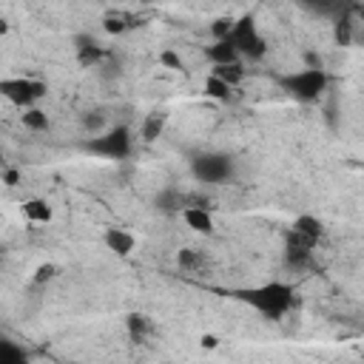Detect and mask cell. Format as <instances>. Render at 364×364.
I'll use <instances>...</instances> for the list:
<instances>
[{
    "mask_svg": "<svg viewBox=\"0 0 364 364\" xmlns=\"http://www.w3.org/2000/svg\"><path fill=\"white\" fill-rule=\"evenodd\" d=\"M233 296L239 301L250 304L264 318H282L296 304L293 287L284 284V282H264V284H256V287H242V290H233Z\"/></svg>",
    "mask_w": 364,
    "mask_h": 364,
    "instance_id": "obj_1",
    "label": "cell"
},
{
    "mask_svg": "<svg viewBox=\"0 0 364 364\" xmlns=\"http://www.w3.org/2000/svg\"><path fill=\"white\" fill-rule=\"evenodd\" d=\"M191 173L196 182H205V185H225L233 179L236 173V162L230 154H219V151H205V154H196L191 159Z\"/></svg>",
    "mask_w": 364,
    "mask_h": 364,
    "instance_id": "obj_2",
    "label": "cell"
},
{
    "mask_svg": "<svg viewBox=\"0 0 364 364\" xmlns=\"http://www.w3.org/2000/svg\"><path fill=\"white\" fill-rule=\"evenodd\" d=\"M279 85L299 102H316L327 88V71L324 68H301V71L279 77Z\"/></svg>",
    "mask_w": 364,
    "mask_h": 364,
    "instance_id": "obj_3",
    "label": "cell"
},
{
    "mask_svg": "<svg viewBox=\"0 0 364 364\" xmlns=\"http://www.w3.org/2000/svg\"><path fill=\"white\" fill-rule=\"evenodd\" d=\"M228 43L236 48L239 57H247V60H262L267 54V40L259 34L253 14H242L233 23V31H230Z\"/></svg>",
    "mask_w": 364,
    "mask_h": 364,
    "instance_id": "obj_4",
    "label": "cell"
},
{
    "mask_svg": "<svg viewBox=\"0 0 364 364\" xmlns=\"http://www.w3.org/2000/svg\"><path fill=\"white\" fill-rule=\"evenodd\" d=\"M131 145H134L131 128L128 125H114V128L91 136L85 148L91 154H97V156H105V159H125L131 154Z\"/></svg>",
    "mask_w": 364,
    "mask_h": 364,
    "instance_id": "obj_5",
    "label": "cell"
},
{
    "mask_svg": "<svg viewBox=\"0 0 364 364\" xmlns=\"http://www.w3.org/2000/svg\"><path fill=\"white\" fill-rule=\"evenodd\" d=\"M46 82H40V80H31V77H6V80H0V94L9 100V102H14L17 108H34V102L40 100V97H46Z\"/></svg>",
    "mask_w": 364,
    "mask_h": 364,
    "instance_id": "obj_6",
    "label": "cell"
},
{
    "mask_svg": "<svg viewBox=\"0 0 364 364\" xmlns=\"http://www.w3.org/2000/svg\"><path fill=\"white\" fill-rule=\"evenodd\" d=\"M316 247H318V242H313V239L296 233L293 228L284 230V264H287L290 270H304V267H310Z\"/></svg>",
    "mask_w": 364,
    "mask_h": 364,
    "instance_id": "obj_7",
    "label": "cell"
},
{
    "mask_svg": "<svg viewBox=\"0 0 364 364\" xmlns=\"http://www.w3.org/2000/svg\"><path fill=\"white\" fill-rule=\"evenodd\" d=\"M182 219L196 233H205V236L213 233V216H210V210H208L205 202H188V208L182 210Z\"/></svg>",
    "mask_w": 364,
    "mask_h": 364,
    "instance_id": "obj_8",
    "label": "cell"
},
{
    "mask_svg": "<svg viewBox=\"0 0 364 364\" xmlns=\"http://www.w3.org/2000/svg\"><path fill=\"white\" fill-rule=\"evenodd\" d=\"M102 242H105V247L114 250L119 259H128V256L134 253V247H136V236H134L131 230H125V228H105Z\"/></svg>",
    "mask_w": 364,
    "mask_h": 364,
    "instance_id": "obj_9",
    "label": "cell"
},
{
    "mask_svg": "<svg viewBox=\"0 0 364 364\" xmlns=\"http://www.w3.org/2000/svg\"><path fill=\"white\" fill-rule=\"evenodd\" d=\"M125 327H128V336H131L134 344H148V338L156 333L154 321H151L145 313H131V316L125 318Z\"/></svg>",
    "mask_w": 364,
    "mask_h": 364,
    "instance_id": "obj_10",
    "label": "cell"
},
{
    "mask_svg": "<svg viewBox=\"0 0 364 364\" xmlns=\"http://www.w3.org/2000/svg\"><path fill=\"white\" fill-rule=\"evenodd\" d=\"M290 228H293L296 233L313 239V242H321V239H324V222H321L318 216H313V213H301V216H296Z\"/></svg>",
    "mask_w": 364,
    "mask_h": 364,
    "instance_id": "obj_11",
    "label": "cell"
},
{
    "mask_svg": "<svg viewBox=\"0 0 364 364\" xmlns=\"http://www.w3.org/2000/svg\"><path fill=\"white\" fill-rule=\"evenodd\" d=\"M23 216H26L28 222H34V225H46V222H51L54 210H51V205H48L46 199L31 196V199L23 202Z\"/></svg>",
    "mask_w": 364,
    "mask_h": 364,
    "instance_id": "obj_12",
    "label": "cell"
},
{
    "mask_svg": "<svg viewBox=\"0 0 364 364\" xmlns=\"http://www.w3.org/2000/svg\"><path fill=\"white\" fill-rule=\"evenodd\" d=\"M77 43H80V46H77V60H80V65H82V68H91V65H97V63L105 57V48H102L97 40L80 37Z\"/></svg>",
    "mask_w": 364,
    "mask_h": 364,
    "instance_id": "obj_13",
    "label": "cell"
},
{
    "mask_svg": "<svg viewBox=\"0 0 364 364\" xmlns=\"http://www.w3.org/2000/svg\"><path fill=\"white\" fill-rule=\"evenodd\" d=\"M156 208L165 210V213H182L188 208V196L176 188H165L156 193Z\"/></svg>",
    "mask_w": 364,
    "mask_h": 364,
    "instance_id": "obj_14",
    "label": "cell"
},
{
    "mask_svg": "<svg viewBox=\"0 0 364 364\" xmlns=\"http://www.w3.org/2000/svg\"><path fill=\"white\" fill-rule=\"evenodd\" d=\"M205 57H208L213 65H233V63H239V54H236V48H233L228 40H219V43L208 46V48H205Z\"/></svg>",
    "mask_w": 364,
    "mask_h": 364,
    "instance_id": "obj_15",
    "label": "cell"
},
{
    "mask_svg": "<svg viewBox=\"0 0 364 364\" xmlns=\"http://www.w3.org/2000/svg\"><path fill=\"white\" fill-rule=\"evenodd\" d=\"M333 37H336L338 46H353V40H355V20H353L350 11H341V14L336 17V23H333Z\"/></svg>",
    "mask_w": 364,
    "mask_h": 364,
    "instance_id": "obj_16",
    "label": "cell"
},
{
    "mask_svg": "<svg viewBox=\"0 0 364 364\" xmlns=\"http://www.w3.org/2000/svg\"><path fill=\"white\" fill-rule=\"evenodd\" d=\"M165 122H168V114H165V111H151V114H145V119H142V139H145V142H154V139L165 131Z\"/></svg>",
    "mask_w": 364,
    "mask_h": 364,
    "instance_id": "obj_17",
    "label": "cell"
},
{
    "mask_svg": "<svg viewBox=\"0 0 364 364\" xmlns=\"http://www.w3.org/2000/svg\"><path fill=\"white\" fill-rule=\"evenodd\" d=\"M176 262H179V267L188 270V273H196V270L205 267V256H202V250H196V247H182V250L176 253Z\"/></svg>",
    "mask_w": 364,
    "mask_h": 364,
    "instance_id": "obj_18",
    "label": "cell"
},
{
    "mask_svg": "<svg viewBox=\"0 0 364 364\" xmlns=\"http://www.w3.org/2000/svg\"><path fill=\"white\" fill-rule=\"evenodd\" d=\"M210 74L219 77L222 82H228L230 88H236V85L245 80V68H242V63H233V65H213Z\"/></svg>",
    "mask_w": 364,
    "mask_h": 364,
    "instance_id": "obj_19",
    "label": "cell"
},
{
    "mask_svg": "<svg viewBox=\"0 0 364 364\" xmlns=\"http://www.w3.org/2000/svg\"><path fill=\"white\" fill-rule=\"evenodd\" d=\"M233 91H236V88H230L228 82H222V80H219V77H213V74L205 80V97H210V100L228 102V100L233 97Z\"/></svg>",
    "mask_w": 364,
    "mask_h": 364,
    "instance_id": "obj_20",
    "label": "cell"
},
{
    "mask_svg": "<svg viewBox=\"0 0 364 364\" xmlns=\"http://www.w3.org/2000/svg\"><path fill=\"white\" fill-rule=\"evenodd\" d=\"M0 364H28L26 350H20L14 341H0Z\"/></svg>",
    "mask_w": 364,
    "mask_h": 364,
    "instance_id": "obj_21",
    "label": "cell"
},
{
    "mask_svg": "<svg viewBox=\"0 0 364 364\" xmlns=\"http://www.w3.org/2000/svg\"><path fill=\"white\" fill-rule=\"evenodd\" d=\"M23 125L28 131H48V117L40 108H26L23 111Z\"/></svg>",
    "mask_w": 364,
    "mask_h": 364,
    "instance_id": "obj_22",
    "label": "cell"
},
{
    "mask_svg": "<svg viewBox=\"0 0 364 364\" xmlns=\"http://www.w3.org/2000/svg\"><path fill=\"white\" fill-rule=\"evenodd\" d=\"M233 17H216L213 23H210V34H213V43H219V40H228L230 37V31H233Z\"/></svg>",
    "mask_w": 364,
    "mask_h": 364,
    "instance_id": "obj_23",
    "label": "cell"
},
{
    "mask_svg": "<svg viewBox=\"0 0 364 364\" xmlns=\"http://www.w3.org/2000/svg\"><path fill=\"white\" fill-rule=\"evenodd\" d=\"M82 128L91 131V136H97V131L105 128V114H102V111H88V114H82Z\"/></svg>",
    "mask_w": 364,
    "mask_h": 364,
    "instance_id": "obj_24",
    "label": "cell"
},
{
    "mask_svg": "<svg viewBox=\"0 0 364 364\" xmlns=\"http://www.w3.org/2000/svg\"><path fill=\"white\" fill-rule=\"evenodd\" d=\"M54 273H57V267H54V264H40V267L34 270V282H37V284H43V282L54 279Z\"/></svg>",
    "mask_w": 364,
    "mask_h": 364,
    "instance_id": "obj_25",
    "label": "cell"
},
{
    "mask_svg": "<svg viewBox=\"0 0 364 364\" xmlns=\"http://www.w3.org/2000/svg\"><path fill=\"white\" fill-rule=\"evenodd\" d=\"M102 26H105V31H111V34H122V31L128 28V23H122L119 17H105Z\"/></svg>",
    "mask_w": 364,
    "mask_h": 364,
    "instance_id": "obj_26",
    "label": "cell"
},
{
    "mask_svg": "<svg viewBox=\"0 0 364 364\" xmlns=\"http://www.w3.org/2000/svg\"><path fill=\"white\" fill-rule=\"evenodd\" d=\"M159 63H165L168 68H185V65H182V60H179L173 51H162V54H159Z\"/></svg>",
    "mask_w": 364,
    "mask_h": 364,
    "instance_id": "obj_27",
    "label": "cell"
},
{
    "mask_svg": "<svg viewBox=\"0 0 364 364\" xmlns=\"http://www.w3.org/2000/svg\"><path fill=\"white\" fill-rule=\"evenodd\" d=\"M3 179H6V185H17L20 173H17V171H6V173H3Z\"/></svg>",
    "mask_w": 364,
    "mask_h": 364,
    "instance_id": "obj_28",
    "label": "cell"
},
{
    "mask_svg": "<svg viewBox=\"0 0 364 364\" xmlns=\"http://www.w3.org/2000/svg\"><path fill=\"white\" fill-rule=\"evenodd\" d=\"M219 344V338L216 336H202V347H208V350H213Z\"/></svg>",
    "mask_w": 364,
    "mask_h": 364,
    "instance_id": "obj_29",
    "label": "cell"
},
{
    "mask_svg": "<svg viewBox=\"0 0 364 364\" xmlns=\"http://www.w3.org/2000/svg\"><path fill=\"white\" fill-rule=\"evenodd\" d=\"M353 14H355V17H358V23L364 26V6H355V9H353Z\"/></svg>",
    "mask_w": 364,
    "mask_h": 364,
    "instance_id": "obj_30",
    "label": "cell"
},
{
    "mask_svg": "<svg viewBox=\"0 0 364 364\" xmlns=\"http://www.w3.org/2000/svg\"><path fill=\"white\" fill-rule=\"evenodd\" d=\"M355 40H358V43H364V26H361V28H355ZM355 40H353V43H355Z\"/></svg>",
    "mask_w": 364,
    "mask_h": 364,
    "instance_id": "obj_31",
    "label": "cell"
}]
</instances>
